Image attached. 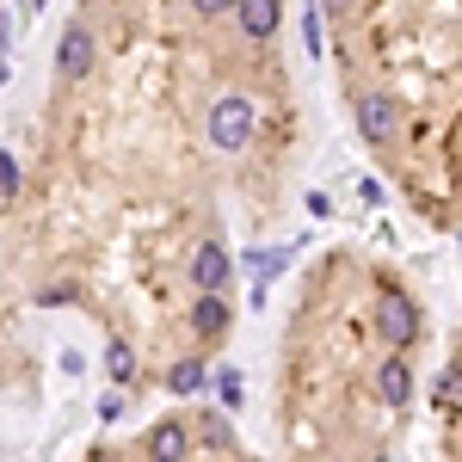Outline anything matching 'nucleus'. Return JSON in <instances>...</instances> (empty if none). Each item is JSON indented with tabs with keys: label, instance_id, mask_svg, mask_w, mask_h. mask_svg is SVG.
I'll use <instances>...</instances> for the list:
<instances>
[{
	"label": "nucleus",
	"instance_id": "f257e3e1",
	"mask_svg": "<svg viewBox=\"0 0 462 462\" xmlns=\"http://www.w3.org/2000/svg\"><path fill=\"white\" fill-rule=\"evenodd\" d=\"M309 154L290 0H74L0 154V407L37 394L50 320L93 333L106 420L198 394Z\"/></svg>",
	"mask_w": 462,
	"mask_h": 462
},
{
	"label": "nucleus",
	"instance_id": "f03ea898",
	"mask_svg": "<svg viewBox=\"0 0 462 462\" xmlns=\"http://www.w3.org/2000/svg\"><path fill=\"white\" fill-rule=\"evenodd\" d=\"M426 284L376 247H320L284 302L265 370V444L241 420L185 394L124 431H99L80 462H401L426 389Z\"/></svg>",
	"mask_w": 462,
	"mask_h": 462
},
{
	"label": "nucleus",
	"instance_id": "7ed1b4c3",
	"mask_svg": "<svg viewBox=\"0 0 462 462\" xmlns=\"http://www.w3.org/2000/svg\"><path fill=\"white\" fill-rule=\"evenodd\" d=\"M333 99L420 228L462 241V0H315Z\"/></svg>",
	"mask_w": 462,
	"mask_h": 462
},
{
	"label": "nucleus",
	"instance_id": "20e7f679",
	"mask_svg": "<svg viewBox=\"0 0 462 462\" xmlns=\"http://www.w3.org/2000/svg\"><path fill=\"white\" fill-rule=\"evenodd\" d=\"M431 462H462V315L431 370Z\"/></svg>",
	"mask_w": 462,
	"mask_h": 462
},
{
	"label": "nucleus",
	"instance_id": "39448f33",
	"mask_svg": "<svg viewBox=\"0 0 462 462\" xmlns=\"http://www.w3.org/2000/svg\"><path fill=\"white\" fill-rule=\"evenodd\" d=\"M0 56H6V0H0Z\"/></svg>",
	"mask_w": 462,
	"mask_h": 462
}]
</instances>
